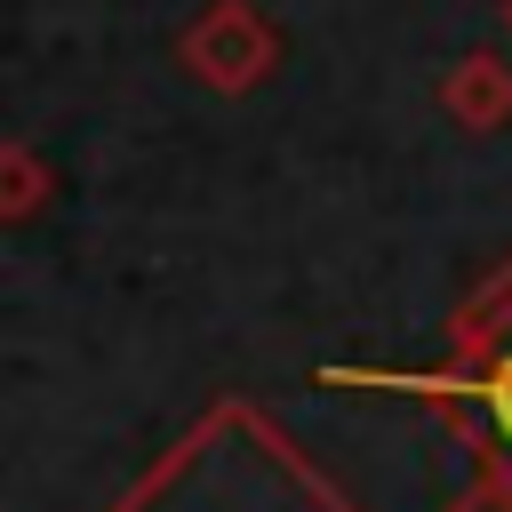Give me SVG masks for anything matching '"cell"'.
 <instances>
[{
    "mask_svg": "<svg viewBox=\"0 0 512 512\" xmlns=\"http://www.w3.org/2000/svg\"><path fill=\"white\" fill-rule=\"evenodd\" d=\"M496 400H504V424H512V376H504V384H496Z\"/></svg>",
    "mask_w": 512,
    "mask_h": 512,
    "instance_id": "6da1fadb",
    "label": "cell"
}]
</instances>
